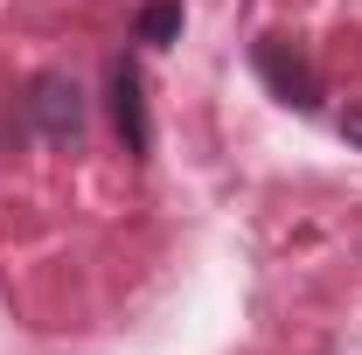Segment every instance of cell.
Wrapping results in <instances>:
<instances>
[{
    "mask_svg": "<svg viewBox=\"0 0 362 355\" xmlns=\"http://www.w3.org/2000/svg\"><path fill=\"white\" fill-rule=\"evenodd\" d=\"M28 126L49 139V146H70V139L84 133V91H77V77H63V70H42L35 84H28Z\"/></svg>",
    "mask_w": 362,
    "mask_h": 355,
    "instance_id": "1",
    "label": "cell"
},
{
    "mask_svg": "<svg viewBox=\"0 0 362 355\" xmlns=\"http://www.w3.org/2000/svg\"><path fill=\"white\" fill-rule=\"evenodd\" d=\"M112 119H119L126 153H146V146H153V126H146V84H139V63H133V56L112 63Z\"/></svg>",
    "mask_w": 362,
    "mask_h": 355,
    "instance_id": "3",
    "label": "cell"
},
{
    "mask_svg": "<svg viewBox=\"0 0 362 355\" xmlns=\"http://www.w3.org/2000/svg\"><path fill=\"white\" fill-rule=\"evenodd\" d=\"M341 139H349V146H362V112H341Z\"/></svg>",
    "mask_w": 362,
    "mask_h": 355,
    "instance_id": "5",
    "label": "cell"
},
{
    "mask_svg": "<svg viewBox=\"0 0 362 355\" xmlns=\"http://www.w3.org/2000/svg\"><path fill=\"white\" fill-rule=\"evenodd\" d=\"M258 77H265V84L279 91L286 105H300V112H314V105H320V77H314V63L286 42V35H265V42H258Z\"/></svg>",
    "mask_w": 362,
    "mask_h": 355,
    "instance_id": "2",
    "label": "cell"
},
{
    "mask_svg": "<svg viewBox=\"0 0 362 355\" xmlns=\"http://www.w3.org/2000/svg\"><path fill=\"white\" fill-rule=\"evenodd\" d=\"M175 35H181V0H146V7H139V42L168 49Z\"/></svg>",
    "mask_w": 362,
    "mask_h": 355,
    "instance_id": "4",
    "label": "cell"
}]
</instances>
